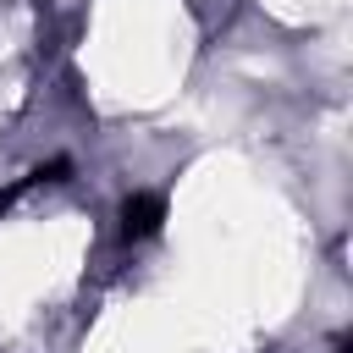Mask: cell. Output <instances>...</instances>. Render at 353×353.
<instances>
[{
	"instance_id": "6da1fadb",
	"label": "cell",
	"mask_w": 353,
	"mask_h": 353,
	"mask_svg": "<svg viewBox=\"0 0 353 353\" xmlns=\"http://www.w3.org/2000/svg\"><path fill=\"white\" fill-rule=\"evenodd\" d=\"M154 226H160V199H154V193H132L127 210H121V237L138 243V237H149Z\"/></svg>"
}]
</instances>
